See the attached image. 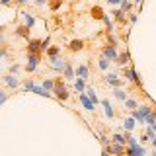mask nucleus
I'll use <instances>...</instances> for the list:
<instances>
[{
  "label": "nucleus",
  "instance_id": "nucleus-1",
  "mask_svg": "<svg viewBox=\"0 0 156 156\" xmlns=\"http://www.w3.org/2000/svg\"><path fill=\"white\" fill-rule=\"evenodd\" d=\"M125 154L127 156H146V148L139 143V139H133V136H131V139L127 140Z\"/></svg>",
  "mask_w": 156,
  "mask_h": 156
},
{
  "label": "nucleus",
  "instance_id": "nucleus-2",
  "mask_svg": "<svg viewBox=\"0 0 156 156\" xmlns=\"http://www.w3.org/2000/svg\"><path fill=\"white\" fill-rule=\"evenodd\" d=\"M152 107L150 105H139L136 109L131 111V117L136 121V123H140V125H146V117H148L150 113H152Z\"/></svg>",
  "mask_w": 156,
  "mask_h": 156
},
{
  "label": "nucleus",
  "instance_id": "nucleus-3",
  "mask_svg": "<svg viewBox=\"0 0 156 156\" xmlns=\"http://www.w3.org/2000/svg\"><path fill=\"white\" fill-rule=\"evenodd\" d=\"M53 94L57 96V100H61V101H66L68 98H70V94H68V90L65 86H62V82L61 80H57V84H55V90H53Z\"/></svg>",
  "mask_w": 156,
  "mask_h": 156
},
{
  "label": "nucleus",
  "instance_id": "nucleus-4",
  "mask_svg": "<svg viewBox=\"0 0 156 156\" xmlns=\"http://www.w3.org/2000/svg\"><path fill=\"white\" fill-rule=\"evenodd\" d=\"M101 57L104 58H107V61H117V57H119V53H117V49H115V45H107V47H104V51H101Z\"/></svg>",
  "mask_w": 156,
  "mask_h": 156
},
{
  "label": "nucleus",
  "instance_id": "nucleus-5",
  "mask_svg": "<svg viewBox=\"0 0 156 156\" xmlns=\"http://www.w3.org/2000/svg\"><path fill=\"white\" fill-rule=\"evenodd\" d=\"M37 65H39V55H37V53H29V55H27L26 70L27 72H35L37 70Z\"/></svg>",
  "mask_w": 156,
  "mask_h": 156
},
{
  "label": "nucleus",
  "instance_id": "nucleus-6",
  "mask_svg": "<svg viewBox=\"0 0 156 156\" xmlns=\"http://www.w3.org/2000/svg\"><path fill=\"white\" fill-rule=\"evenodd\" d=\"M66 62L68 61H61L58 57H49V65H51V68H53V70H57V72H62V70H65Z\"/></svg>",
  "mask_w": 156,
  "mask_h": 156
},
{
  "label": "nucleus",
  "instance_id": "nucleus-7",
  "mask_svg": "<svg viewBox=\"0 0 156 156\" xmlns=\"http://www.w3.org/2000/svg\"><path fill=\"white\" fill-rule=\"evenodd\" d=\"M123 76H125V80H129V82H135V84H139V74L135 72V68L133 66H123Z\"/></svg>",
  "mask_w": 156,
  "mask_h": 156
},
{
  "label": "nucleus",
  "instance_id": "nucleus-8",
  "mask_svg": "<svg viewBox=\"0 0 156 156\" xmlns=\"http://www.w3.org/2000/svg\"><path fill=\"white\" fill-rule=\"evenodd\" d=\"M2 82H4L8 88H12V90H16V88L20 86V80H18L16 74H6V76H2Z\"/></svg>",
  "mask_w": 156,
  "mask_h": 156
},
{
  "label": "nucleus",
  "instance_id": "nucleus-9",
  "mask_svg": "<svg viewBox=\"0 0 156 156\" xmlns=\"http://www.w3.org/2000/svg\"><path fill=\"white\" fill-rule=\"evenodd\" d=\"M125 148H127V146L125 144H119V143H111L109 146H107V152H109V154H115V156H119V154H125Z\"/></svg>",
  "mask_w": 156,
  "mask_h": 156
},
{
  "label": "nucleus",
  "instance_id": "nucleus-10",
  "mask_svg": "<svg viewBox=\"0 0 156 156\" xmlns=\"http://www.w3.org/2000/svg\"><path fill=\"white\" fill-rule=\"evenodd\" d=\"M105 82L109 86H113V88H121V86H123V80H121L117 74H113V72H109V74L105 76Z\"/></svg>",
  "mask_w": 156,
  "mask_h": 156
},
{
  "label": "nucleus",
  "instance_id": "nucleus-11",
  "mask_svg": "<svg viewBox=\"0 0 156 156\" xmlns=\"http://www.w3.org/2000/svg\"><path fill=\"white\" fill-rule=\"evenodd\" d=\"M62 78H65V80H74L76 78V68L72 66L70 62H66L65 70H62Z\"/></svg>",
  "mask_w": 156,
  "mask_h": 156
},
{
  "label": "nucleus",
  "instance_id": "nucleus-12",
  "mask_svg": "<svg viewBox=\"0 0 156 156\" xmlns=\"http://www.w3.org/2000/svg\"><path fill=\"white\" fill-rule=\"evenodd\" d=\"M78 98H80V101H82V105H84V109H88V111H94V109H96V105L92 104V100L84 94V92H82V94H78Z\"/></svg>",
  "mask_w": 156,
  "mask_h": 156
},
{
  "label": "nucleus",
  "instance_id": "nucleus-13",
  "mask_svg": "<svg viewBox=\"0 0 156 156\" xmlns=\"http://www.w3.org/2000/svg\"><path fill=\"white\" fill-rule=\"evenodd\" d=\"M101 105H104V111H105V117H107V119H113V117H115V111H113V105L109 104V100H101Z\"/></svg>",
  "mask_w": 156,
  "mask_h": 156
},
{
  "label": "nucleus",
  "instance_id": "nucleus-14",
  "mask_svg": "<svg viewBox=\"0 0 156 156\" xmlns=\"http://www.w3.org/2000/svg\"><path fill=\"white\" fill-rule=\"evenodd\" d=\"M68 49H70L72 53L82 51V49H84V41H82V39H72V41L68 43Z\"/></svg>",
  "mask_w": 156,
  "mask_h": 156
},
{
  "label": "nucleus",
  "instance_id": "nucleus-15",
  "mask_svg": "<svg viewBox=\"0 0 156 156\" xmlns=\"http://www.w3.org/2000/svg\"><path fill=\"white\" fill-rule=\"evenodd\" d=\"M27 51L29 53H39V51H41V41H39V39H29Z\"/></svg>",
  "mask_w": 156,
  "mask_h": 156
},
{
  "label": "nucleus",
  "instance_id": "nucleus-16",
  "mask_svg": "<svg viewBox=\"0 0 156 156\" xmlns=\"http://www.w3.org/2000/svg\"><path fill=\"white\" fill-rule=\"evenodd\" d=\"M76 76H78V78H84V80H86V78L90 76V68H88L86 65H78V66H76Z\"/></svg>",
  "mask_w": 156,
  "mask_h": 156
},
{
  "label": "nucleus",
  "instance_id": "nucleus-17",
  "mask_svg": "<svg viewBox=\"0 0 156 156\" xmlns=\"http://www.w3.org/2000/svg\"><path fill=\"white\" fill-rule=\"evenodd\" d=\"M117 65H119L121 68H123V66H127V65H129V51H125V53H121V55L119 57H117Z\"/></svg>",
  "mask_w": 156,
  "mask_h": 156
},
{
  "label": "nucleus",
  "instance_id": "nucleus-18",
  "mask_svg": "<svg viewBox=\"0 0 156 156\" xmlns=\"http://www.w3.org/2000/svg\"><path fill=\"white\" fill-rule=\"evenodd\" d=\"M55 84H57V80H53V78H43V82H41V86L45 88L47 92H53V90H55Z\"/></svg>",
  "mask_w": 156,
  "mask_h": 156
},
{
  "label": "nucleus",
  "instance_id": "nucleus-19",
  "mask_svg": "<svg viewBox=\"0 0 156 156\" xmlns=\"http://www.w3.org/2000/svg\"><path fill=\"white\" fill-rule=\"evenodd\" d=\"M123 105H125V109H129V111H133L139 107V101L135 100V98H127V100L123 101Z\"/></svg>",
  "mask_w": 156,
  "mask_h": 156
},
{
  "label": "nucleus",
  "instance_id": "nucleus-20",
  "mask_svg": "<svg viewBox=\"0 0 156 156\" xmlns=\"http://www.w3.org/2000/svg\"><path fill=\"white\" fill-rule=\"evenodd\" d=\"M74 90L78 92V94L86 92V80H84V78H76V80H74Z\"/></svg>",
  "mask_w": 156,
  "mask_h": 156
},
{
  "label": "nucleus",
  "instance_id": "nucleus-21",
  "mask_svg": "<svg viewBox=\"0 0 156 156\" xmlns=\"http://www.w3.org/2000/svg\"><path fill=\"white\" fill-rule=\"evenodd\" d=\"M113 98H117V100H121V101H125L127 98H129V92H127V90H121V88H115V90H113Z\"/></svg>",
  "mask_w": 156,
  "mask_h": 156
},
{
  "label": "nucleus",
  "instance_id": "nucleus-22",
  "mask_svg": "<svg viewBox=\"0 0 156 156\" xmlns=\"http://www.w3.org/2000/svg\"><path fill=\"white\" fill-rule=\"evenodd\" d=\"M135 123H136V121L133 119V117H127L121 127H123V131H133V129H135Z\"/></svg>",
  "mask_w": 156,
  "mask_h": 156
},
{
  "label": "nucleus",
  "instance_id": "nucleus-23",
  "mask_svg": "<svg viewBox=\"0 0 156 156\" xmlns=\"http://www.w3.org/2000/svg\"><path fill=\"white\" fill-rule=\"evenodd\" d=\"M86 96L92 100V104H94V105L100 104V100H98V96H96V90H94V88H86Z\"/></svg>",
  "mask_w": 156,
  "mask_h": 156
},
{
  "label": "nucleus",
  "instance_id": "nucleus-24",
  "mask_svg": "<svg viewBox=\"0 0 156 156\" xmlns=\"http://www.w3.org/2000/svg\"><path fill=\"white\" fill-rule=\"evenodd\" d=\"M23 20H26V23H23V26H27L29 29L35 26V18H33L31 14H23Z\"/></svg>",
  "mask_w": 156,
  "mask_h": 156
},
{
  "label": "nucleus",
  "instance_id": "nucleus-25",
  "mask_svg": "<svg viewBox=\"0 0 156 156\" xmlns=\"http://www.w3.org/2000/svg\"><path fill=\"white\" fill-rule=\"evenodd\" d=\"M16 33H18L20 37H27L29 35V27L27 26H18L16 27Z\"/></svg>",
  "mask_w": 156,
  "mask_h": 156
},
{
  "label": "nucleus",
  "instance_id": "nucleus-26",
  "mask_svg": "<svg viewBox=\"0 0 156 156\" xmlns=\"http://www.w3.org/2000/svg\"><path fill=\"white\" fill-rule=\"evenodd\" d=\"M111 139H113V143H119V144H125V146H127V139H125V136L121 135V133H115L113 136H111Z\"/></svg>",
  "mask_w": 156,
  "mask_h": 156
},
{
  "label": "nucleus",
  "instance_id": "nucleus-27",
  "mask_svg": "<svg viewBox=\"0 0 156 156\" xmlns=\"http://www.w3.org/2000/svg\"><path fill=\"white\" fill-rule=\"evenodd\" d=\"M61 53V47H49L47 49V57H58Z\"/></svg>",
  "mask_w": 156,
  "mask_h": 156
},
{
  "label": "nucleus",
  "instance_id": "nucleus-28",
  "mask_svg": "<svg viewBox=\"0 0 156 156\" xmlns=\"http://www.w3.org/2000/svg\"><path fill=\"white\" fill-rule=\"evenodd\" d=\"M98 66H100V70H107V68H109V61L101 57V58H100V62H98Z\"/></svg>",
  "mask_w": 156,
  "mask_h": 156
},
{
  "label": "nucleus",
  "instance_id": "nucleus-29",
  "mask_svg": "<svg viewBox=\"0 0 156 156\" xmlns=\"http://www.w3.org/2000/svg\"><path fill=\"white\" fill-rule=\"evenodd\" d=\"M133 6H135L133 2H121V10H123L125 14H131V8Z\"/></svg>",
  "mask_w": 156,
  "mask_h": 156
},
{
  "label": "nucleus",
  "instance_id": "nucleus-30",
  "mask_svg": "<svg viewBox=\"0 0 156 156\" xmlns=\"http://www.w3.org/2000/svg\"><path fill=\"white\" fill-rule=\"evenodd\" d=\"M115 18H117V22H121V23H123L125 22V20H127V16H125V12H123V10H117V12H115Z\"/></svg>",
  "mask_w": 156,
  "mask_h": 156
},
{
  "label": "nucleus",
  "instance_id": "nucleus-31",
  "mask_svg": "<svg viewBox=\"0 0 156 156\" xmlns=\"http://www.w3.org/2000/svg\"><path fill=\"white\" fill-rule=\"evenodd\" d=\"M101 20H104V23L109 27V31H111V29H113V22L109 20V16H105V14H104V16H101Z\"/></svg>",
  "mask_w": 156,
  "mask_h": 156
},
{
  "label": "nucleus",
  "instance_id": "nucleus-32",
  "mask_svg": "<svg viewBox=\"0 0 156 156\" xmlns=\"http://www.w3.org/2000/svg\"><path fill=\"white\" fill-rule=\"evenodd\" d=\"M33 86H35V84H33V80H26V82H23V90H26V92H31Z\"/></svg>",
  "mask_w": 156,
  "mask_h": 156
},
{
  "label": "nucleus",
  "instance_id": "nucleus-33",
  "mask_svg": "<svg viewBox=\"0 0 156 156\" xmlns=\"http://www.w3.org/2000/svg\"><path fill=\"white\" fill-rule=\"evenodd\" d=\"M127 20H129L131 23H136V20H139V14H135V12H131V14H127Z\"/></svg>",
  "mask_w": 156,
  "mask_h": 156
},
{
  "label": "nucleus",
  "instance_id": "nucleus-34",
  "mask_svg": "<svg viewBox=\"0 0 156 156\" xmlns=\"http://www.w3.org/2000/svg\"><path fill=\"white\" fill-rule=\"evenodd\" d=\"M18 72H20V65H12V66H10V74L18 76Z\"/></svg>",
  "mask_w": 156,
  "mask_h": 156
},
{
  "label": "nucleus",
  "instance_id": "nucleus-35",
  "mask_svg": "<svg viewBox=\"0 0 156 156\" xmlns=\"http://www.w3.org/2000/svg\"><path fill=\"white\" fill-rule=\"evenodd\" d=\"M6 100H8V94H6L4 90H0V105H2V104H4Z\"/></svg>",
  "mask_w": 156,
  "mask_h": 156
},
{
  "label": "nucleus",
  "instance_id": "nucleus-36",
  "mask_svg": "<svg viewBox=\"0 0 156 156\" xmlns=\"http://www.w3.org/2000/svg\"><path fill=\"white\" fill-rule=\"evenodd\" d=\"M47 49H49V37L41 41V51H45V53H47Z\"/></svg>",
  "mask_w": 156,
  "mask_h": 156
},
{
  "label": "nucleus",
  "instance_id": "nucleus-37",
  "mask_svg": "<svg viewBox=\"0 0 156 156\" xmlns=\"http://www.w3.org/2000/svg\"><path fill=\"white\" fill-rule=\"evenodd\" d=\"M61 2H62V0H55V2L51 4V8H53V10H58V6H61Z\"/></svg>",
  "mask_w": 156,
  "mask_h": 156
},
{
  "label": "nucleus",
  "instance_id": "nucleus-38",
  "mask_svg": "<svg viewBox=\"0 0 156 156\" xmlns=\"http://www.w3.org/2000/svg\"><path fill=\"white\" fill-rule=\"evenodd\" d=\"M45 2H47V0H35V6L41 8V6H45Z\"/></svg>",
  "mask_w": 156,
  "mask_h": 156
},
{
  "label": "nucleus",
  "instance_id": "nucleus-39",
  "mask_svg": "<svg viewBox=\"0 0 156 156\" xmlns=\"http://www.w3.org/2000/svg\"><path fill=\"white\" fill-rule=\"evenodd\" d=\"M8 55V49H0V58H4Z\"/></svg>",
  "mask_w": 156,
  "mask_h": 156
},
{
  "label": "nucleus",
  "instance_id": "nucleus-40",
  "mask_svg": "<svg viewBox=\"0 0 156 156\" xmlns=\"http://www.w3.org/2000/svg\"><path fill=\"white\" fill-rule=\"evenodd\" d=\"M107 2H109V4H113V6H117V4H121L123 0H107Z\"/></svg>",
  "mask_w": 156,
  "mask_h": 156
},
{
  "label": "nucleus",
  "instance_id": "nucleus-41",
  "mask_svg": "<svg viewBox=\"0 0 156 156\" xmlns=\"http://www.w3.org/2000/svg\"><path fill=\"white\" fill-rule=\"evenodd\" d=\"M0 4H4V6H10V4H12V0H0Z\"/></svg>",
  "mask_w": 156,
  "mask_h": 156
},
{
  "label": "nucleus",
  "instance_id": "nucleus-42",
  "mask_svg": "<svg viewBox=\"0 0 156 156\" xmlns=\"http://www.w3.org/2000/svg\"><path fill=\"white\" fill-rule=\"evenodd\" d=\"M133 4L135 6H143V0H133Z\"/></svg>",
  "mask_w": 156,
  "mask_h": 156
},
{
  "label": "nucleus",
  "instance_id": "nucleus-43",
  "mask_svg": "<svg viewBox=\"0 0 156 156\" xmlns=\"http://www.w3.org/2000/svg\"><path fill=\"white\" fill-rule=\"evenodd\" d=\"M16 2H18V4H22V6H23V4H27L29 0H16Z\"/></svg>",
  "mask_w": 156,
  "mask_h": 156
},
{
  "label": "nucleus",
  "instance_id": "nucleus-44",
  "mask_svg": "<svg viewBox=\"0 0 156 156\" xmlns=\"http://www.w3.org/2000/svg\"><path fill=\"white\" fill-rule=\"evenodd\" d=\"M150 143H152V146L156 148V136H152V139H150Z\"/></svg>",
  "mask_w": 156,
  "mask_h": 156
},
{
  "label": "nucleus",
  "instance_id": "nucleus-45",
  "mask_svg": "<svg viewBox=\"0 0 156 156\" xmlns=\"http://www.w3.org/2000/svg\"><path fill=\"white\" fill-rule=\"evenodd\" d=\"M101 156H109V152H107V150L104 148V152H101Z\"/></svg>",
  "mask_w": 156,
  "mask_h": 156
},
{
  "label": "nucleus",
  "instance_id": "nucleus-46",
  "mask_svg": "<svg viewBox=\"0 0 156 156\" xmlns=\"http://www.w3.org/2000/svg\"><path fill=\"white\" fill-rule=\"evenodd\" d=\"M152 129H154V133H156V123H154V125H152Z\"/></svg>",
  "mask_w": 156,
  "mask_h": 156
},
{
  "label": "nucleus",
  "instance_id": "nucleus-47",
  "mask_svg": "<svg viewBox=\"0 0 156 156\" xmlns=\"http://www.w3.org/2000/svg\"><path fill=\"white\" fill-rule=\"evenodd\" d=\"M119 156H127V154H119Z\"/></svg>",
  "mask_w": 156,
  "mask_h": 156
}]
</instances>
